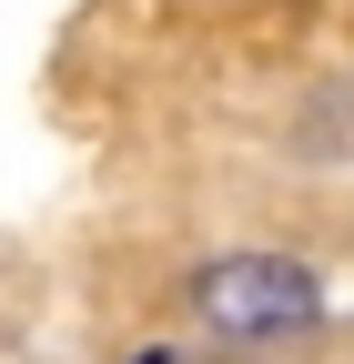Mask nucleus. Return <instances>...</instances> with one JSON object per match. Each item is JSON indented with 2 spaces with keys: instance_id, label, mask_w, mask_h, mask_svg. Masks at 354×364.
<instances>
[{
  "instance_id": "nucleus-1",
  "label": "nucleus",
  "mask_w": 354,
  "mask_h": 364,
  "mask_svg": "<svg viewBox=\"0 0 354 364\" xmlns=\"http://www.w3.org/2000/svg\"><path fill=\"white\" fill-rule=\"evenodd\" d=\"M193 314L223 344H294L324 324V273L294 253H223L193 273Z\"/></svg>"
}]
</instances>
